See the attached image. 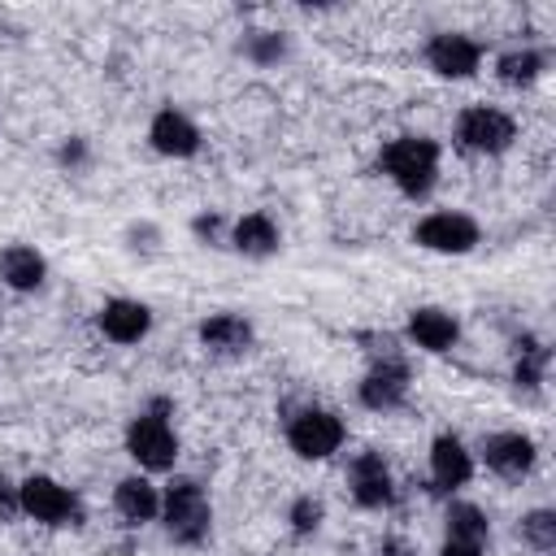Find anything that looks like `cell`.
<instances>
[{
    "mask_svg": "<svg viewBox=\"0 0 556 556\" xmlns=\"http://www.w3.org/2000/svg\"><path fill=\"white\" fill-rule=\"evenodd\" d=\"M408 334H413V343L426 348V352H447V348L456 343L460 326H456V317L443 313V308H417V313L408 317Z\"/></svg>",
    "mask_w": 556,
    "mask_h": 556,
    "instance_id": "cell-15",
    "label": "cell"
},
{
    "mask_svg": "<svg viewBox=\"0 0 556 556\" xmlns=\"http://www.w3.org/2000/svg\"><path fill=\"white\" fill-rule=\"evenodd\" d=\"M126 447L143 469H169L178 456V439L161 413H139L126 430Z\"/></svg>",
    "mask_w": 556,
    "mask_h": 556,
    "instance_id": "cell-4",
    "label": "cell"
},
{
    "mask_svg": "<svg viewBox=\"0 0 556 556\" xmlns=\"http://www.w3.org/2000/svg\"><path fill=\"white\" fill-rule=\"evenodd\" d=\"M486 517H482V508H473V504H452L447 508V539H456V543H478L482 547V539H486Z\"/></svg>",
    "mask_w": 556,
    "mask_h": 556,
    "instance_id": "cell-20",
    "label": "cell"
},
{
    "mask_svg": "<svg viewBox=\"0 0 556 556\" xmlns=\"http://www.w3.org/2000/svg\"><path fill=\"white\" fill-rule=\"evenodd\" d=\"M161 513H165V530H169L178 543H200V539L208 534V521H213L208 500H204L200 482H191V478H182V482H174V486L165 491Z\"/></svg>",
    "mask_w": 556,
    "mask_h": 556,
    "instance_id": "cell-2",
    "label": "cell"
},
{
    "mask_svg": "<svg viewBox=\"0 0 556 556\" xmlns=\"http://www.w3.org/2000/svg\"><path fill=\"white\" fill-rule=\"evenodd\" d=\"M456 139H460V148H469V152H504V148H513L517 126H513L508 113H500V109H491V104H473V109L460 113Z\"/></svg>",
    "mask_w": 556,
    "mask_h": 556,
    "instance_id": "cell-3",
    "label": "cell"
},
{
    "mask_svg": "<svg viewBox=\"0 0 556 556\" xmlns=\"http://www.w3.org/2000/svg\"><path fill=\"white\" fill-rule=\"evenodd\" d=\"M61 161H70V165H74V161H83V143H78V139H74V143H65V148H61Z\"/></svg>",
    "mask_w": 556,
    "mask_h": 556,
    "instance_id": "cell-29",
    "label": "cell"
},
{
    "mask_svg": "<svg viewBox=\"0 0 556 556\" xmlns=\"http://www.w3.org/2000/svg\"><path fill=\"white\" fill-rule=\"evenodd\" d=\"M439 556H482V547H478V543H456V539H447Z\"/></svg>",
    "mask_w": 556,
    "mask_h": 556,
    "instance_id": "cell-27",
    "label": "cell"
},
{
    "mask_svg": "<svg viewBox=\"0 0 556 556\" xmlns=\"http://www.w3.org/2000/svg\"><path fill=\"white\" fill-rule=\"evenodd\" d=\"M482 456L500 478H521L534 465V443L526 434H517V430H504V434H491L482 443Z\"/></svg>",
    "mask_w": 556,
    "mask_h": 556,
    "instance_id": "cell-11",
    "label": "cell"
},
{
    "mask_svg": "<svg viewBox=\"0 0 556 556\" xmlns=\"http://www.w3.org/2000/svg\"><path fill=\"white\" fill-rule=\"evenodd\" d=\"M417 243L430 252H469L478 243V222L465 213H430L417 222Z\"/></svg>",
    "mask_w": 556,
    "mask_h": 556,
    "instance_id": "cell-7",
    "label": "cell"
},
{
    "mask_svg": "<svg viewBox=\"0 0 556 556\" xmlns=\"http://www.w3.org/2000/svg\"><path fill=\"white\" fill-rule=\"evenodd\" d=\"M469 473H473V460H469L465 443L456 434H439L434 447H430V478H434V486L456 491V486L469 482Z\"/></svg>",
    "mask_w": 556,
    "mask_h": 556,
    "instance_id": "cell-12",
    "label": "cell"
},
{
    "mask_svg": "<svg viewBox=\"0 0 556 556\" xmlns=\"http://www.w3.org/2000/svg\"><path fill=\"white\" fill-rule=\"evenodd\" d=\"M113 504L135 526H143V521H152L161 513V495H156V486L148 478H122L117 491H113Z\"/></svg>",
    "mask_w": 556,
    "mask_h": 556,
    "instance_id": "cell-17",
    "label": "cell"
},
{
    "mask_svg": "<svg viewBox=\"0 0 556 556\" xmlns=\"http://www.w3.org/2000/svg\"><path fill=\"white\" fill-rule=\"evenodd\" d=\"M543 369H547V348L543 343H534V339H521V356H517V387H526V391H534L539 382H543Z\"/></svg>",
    "mask_w": 556,
    "mask_h": 556,
    "instance_id": "cell-22",
    "label": "cell"
},
{
    "mask_svg": "<svg viewBox=\"0 0 556 556\" xmlns=\"http://www.w3.org/2000/svg\"><path fill=\"white\" fill-rule=\"evenodd\" d=\"M17 508H22V504H17V491H13L9 482H0V521H4V517H13Z\"/></svg>",
    "mask_w": 556,
    "mask_h": 556,
    "instance_id": "cell-26",
    "label": "cell"
},
{
    "mask_svg": "<svg viewBox=\"0 0 556 556\" xmlns=\"http://www.w3.org/2000/svg\"><path fill=\"white\" fill-rule=\"evenodd\" d=\"M521 534H526L534 547H552V543H556V517H552L547 508H539V513H530V517L521 521Z\"/></svg>",
    "mask_w": 556,
    "mask_h": 556,
    "instance_id": "cell-23",
    "label": "cell"
},
{
    "mask_svg": "<svg viewBox=\"0 0 556 556\" xmlns=\"http://www.w3.org/2000/svg\"><path fill=\"white\" fill-rule=\"evenodd\" d=\"M200 339H204V348H213V352H243L248 343H252V326L239 317V313H213L204 326H200Z\"/></svg>",
    "mask_w": 556,
    "mask_h": 556,
    "instance_id": "cell-18",
    "label": "cell"
},
{
    "mask_svg": "<svg viewBox=\"0 0 556 556\" xmlns=\"http://www.w3.org/2000/svg\"><path fill=\"white\" fill-rule=\"evenodd\" d=\"M152 326V313L139 304V300H109L100 308V330L113 339V343H139Z\"/></svg>",
    "mask_w": 556,
    "mask_h": 556,
    "instance_id": "cell-14",
    "label": "cell"
},
{
    "mask_svg": "<svg viewBox=\"0 0 556 556\" xmlns=\"http://www.w3.org/2000/svg\"><path fill=\"white\" fill-rule=\"evenodd\" d=\"M43 274H48V265H43V256H39L35 248L13 243V248L0 252V278H4L13 291H35V287L43 282Z\"/></svg>",
    "mask_w": 556,
    "mask_h": 556,
    "instance_id": "cell-16",
    "label": "cell"
},
{
    "mask_svg": "<svg viewBox=\"0 0 556 556\" xmlns=\"http://www.w3.org/2000/svg\"><path fill=\"white\" fill-rule=\"evenodd\" d=\"M404 391H408V369H404L395 356H382V361L365 374V382H361V404L387 413V408H395V404L404 400Z\"/></svg>",
    "mask_w": 556,
    "mask_h": 556,
    "instance_id": "cell-9",
    "label": "cell"
},
{
    "mask_svg": "<svg viewBox=\"0 0 556 556\" xmlns=\"http://www.w3.org/2000/svg\"><path fill=\"white\" fill-rule=\"evenodd\" d=\"M148 139H152V148L165 152V156H191V152L200 148V130H195L182 113H174V109H161V113L152 117Z\"/></svg>",
    "mask_w": 556,
    "mask_h": 556,
    "instance_id": "cell-13",
    "label": "cell"
},
{
    "mask_svg": "<svg viewBox=\"0 0 556 556\" xmlns=\"http://www.w3.org/2000/svg\"><path fill=\"white\" fill-rule=\"evenodd\" d=\"M426 61L443 78H469L482 65V48L469 35H434L426 48Z\"/></svg>",
    "mask_w": 556,
    "mask_h": 556,
    "instance_id": "cell-8",
    "label": "cell"
},
{
    "mask_svg": "<svg viewBox=\"0 0 556 556\" xmlns=\"http://www.w3.org/2000/svg\"><path fill=\"white\" fill-rule=\"evenodd\" d=\"M382 174L404 195H426L439 174V143L426 135H400L382 148Z\"/></svg>",
    "mask_w": 556,
    "mask_h": 556,
    "instance_id": "cell-1",
    "label": "cell"
},
{
    "mask_svg": "<svg viewBox=\"0 0 556 556\" xmlns=\"http://www.w3.org/2000/svg\"><path fill=\"white\" fill-rule=\"evenodd\" d=\"M195 235L213 239V235H217V217H195Z\"/></svg>",
    "mask_w": 556,
    "mask_h": 556,
    "instance_id": "cell-28",
    "label": "cell"
},
{
    "mask_svg": "<svg viewBox=\"0 0 556 556\" xmlns=\"http://www.w3.org/2000/svg\"><path fill=\"white\" fill-rule=\"evenodd\" d=\"M17 504H22V513H30L43 526H78V517H83L78 500L52 478H26L17 486Z\"/></svg>",
    "mask_w": 556,
    "mask_h": 556,
    "instance_id": "cell-5",
    "label": "cell"
},
{
    "mask_svg": "<svg viewBox=\"0 0 556 556\" xmlns=\"http://www.w3.org/2000/svg\"><path fill=\"white\" fill-rule=\"evenodd\" d=\"M235 248L243 256H269L278 248V226L265 213H248L235 222Z\"/></svg>",
    "mask_w": 556,
    "mask_h": 556,
    "instance_id": "cell-19",
    "label": "cell"
},
{
    "mask_svg": "<svg viewBox=\"0 0 556 556\" xmlns=\"http://www.w3.org/2000/svg\"><path fill=\"white\" fill-rule=\"evenodd\" d=\"M321 526V504L313 500V495H300L295 504H291V530L295 534H313Z\"/></svg>",
    "mask_w": 556,
    "mask_h": 556,
    "instance_id": "cell-24",
    "label": "cell"
},
{
    "mask_svg": "<svg viewBox=\"0 0 556 556\" xmlns=\"http://www.w3.org/2000/svg\"><path fill=\"white\" fill-rule=\"evenodd\" d=\"M352 495H356V504H365V508H387V504L395 500L387 460H382L378 452H361V456L352 460Z\"/></svg>",
    "mask_w": 556,
    "mask_h": 556,
    "instance_id": "cell-10",
    "label": "cell"
},
{
    "mask_svg": "<svg viewBox=\"0 0 556 556\" xmlns=\"http://www.w3.org/2000/svg\"><path fill=\"white\" fill-rule=\"evenodd\" d=\"M287 439H291V452H295V456H304V460H326V456L339 452V443H343V421H339L334 413H326V408H304V413L291 421Z\"/></svg>",
    "mask_w": 556,
    "mask_h": 556,
    "instance_id": "cell-6",
    "label": "cell"
},
{
    "mask_svg": "<svg viewBox=\"0 0 556 556\" xmlns=\"http://www.w3.org/2000/svg\"><path fill=\"white\" fill-rule=\"evenodd\" d=\"M282 48H287V43H282L278 35H252V39H248L252 61H278V56H282Z\"/></svg>",
    "mask_w": 556,
    "mask_h": 556,
    "instance_id": "cell-25",
    "label": "cell"
},
{
    "mask_svg": "<svg viewBox=\"0 0 556 556\" xmlns=\"http://www.w3.org/2000/svg\"><path fill=\"white\" fill-rule=\"evenodd\" d=\"M539 74H543V56L534 48H517V52H504L500 56V78L508 87H530Z\"/></svg>",
    "mask_w": 556,
    "mask_h": 556,
    "instance_id": "cell-21",
    "label": "cell"
}]
</instances>
